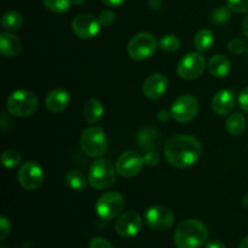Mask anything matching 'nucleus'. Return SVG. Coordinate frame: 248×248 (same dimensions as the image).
<instances>
[{
  "label": "nucleus",
  "mask_w": 248,
  "mask_h": 248,
  "mask_svg": "<svg viewBox=\"0 0 248 248\" xmlns=\"http://www.w3.org/2000/svg\"><path fill=\"white\" fill-rule=\"evenodd\" d=\"M164 152L171 166L186 169L199 161L202 154V145L193 136L174 135L166 140Z\"/></svg>",
  "instance_id": "1"
},
{
  "label": "nucleus",
  "mask_w": 248,
  "mask_h": 248,
  "mask_svg": "<svg viewBox=\"0 0 248 248\" xmlns=\"http://www.w3.org/2000/svg\"><path fill=\"white\" fill-rule=\"evenodd\" d=\"M208 237V230L198 219H186L174 230L173 242L177 248H200Z\"/></svg>",
  "instance_id": "2"
},
{
  "label": "nucleus",
  "mask_w": 248,
  "mask_h": 248,
  "mask_svg": "<svg viewBox=\"0 0 248 248\" xmlns=\"http://www.w3.org/2000/svg\"><path fill=\"white\" fill-rule=\"evenodd\" d=\"M6 109L12 116H29L38 109V98L28 90H17L7 97Z\"/></svg>",
  "instance_id": "3"
},
{
  "label": "nucleus",
  "mask_w": 248,
  "mask_h": 248,
  "mask_svg": "<svg viewBox=\"0 0 248 248\" xmlns=\"http://www.w3.org/2000/svg\"><path fill=\"white\" fill-rule=\"evenodd\" d=\"M115 182V167L109 159H99L89 170V183L98 190H107Z\"/></svg>",
  "instance_id": "4"
},
{
  "label": "nucleus",
  "mask_w": 248,
  "mask_h": 248,
  "mask_svg": "<svg viewBox=\"0 0 248 248\" xmlns=\"http://www.w3.org/2000/svg\"><path fill=\"white\" fill-rule=\"evenodd\" d=\"M80 145L87 156L101 157L108 148V138L102 128L89 127L82 132Z\"/></svg>",
  "instance_id": "5"
},
{
  "label": "nucleus",
  "mask_w": 248,
  "mask_h": 248,
  "mask_svg": "<svg viewBox=\"0 0 248 248\" xmlns=\"http://www.w3.org/2000/svg\"><path fill=\"white\" fill-rule=\"evenodd\" d=\"M125 206V199L116 191H108L99 196L94 205L97 216L103 220H111L119 216Z\"/></svg>",
  "instance_id": "6"
},
{
  "label": "nucleus",
  "mask_w": 248,
  "mask_h": 248,
  "mask_svg": "<svg viewBox=\"0 0 248 248\" xmlns=\"http://www.w3.org/2000/svg\"><path fill=\"white\" fill-rule=\"evenodd\" d=\"M157 47L156 39L149 33H138L130 40L127 52L135 61H144L152 57Z\"/></svg>",
  "instance_id": "7"
},
{
  "label": "nucleus",
  "mask_w": 248,
  "mask_h": 248,
  "mask_svg": "<svg viewBox=\"0 0 248 248\" xmlns=\"http://www.w3.org/2000/svg\"><path fill=\"white\" fill-rule=\"evenodd\" d=\"M206 68V61L201 53L189 52L179 61L177 73L184 80H195L202 75Z\"/></svg>",
  "instance_id": "8"
},
{
  "label": "nucleus",
  "mask_w": 248,
  "mask_h": 248,
  "mask_svg": "<svg viewBox=\"0 0 248 248\" xmlns=\"http://www.w3.org/2000/svg\"><path fill=\"white\" fill-rule=\"evenodd\" d=\"M199 113V101L191 94L179 96L172 103L171 115L178 123H189Z\"/></svg>",
  "instance_id": "9"
},
{
  "label": "nucleus",
  "mask_w": 248,
  "mask_h": 248,
  "mask_svg": "<svg viewBox=\"0 0 248 248\" xmlns=\"http://www.w3.org/2000/svg\"><path fill=\"white\" fill-rule=\"evenodd\" d=\"M144 217L148 227L157 232L170 229L174 224L173 212L164 206H152L145 211Z\"/></svg>",
  "instance_id": "10"
},
{
  "label": "nucleus",
  "mask_w": 248,
  "mask_h": 248,
  "mask_svg": "<svg viewBox=\"0 0 248 248\" xmlns=\"http://www.w3.org/2000/svg\"><path fill=\"white\" fill-rule=\"evenodd\" d=\"M19 186L26 190H35L43 184L44 172L43 169L36 162H24L17 173Z\"/></svg>",
  "instance_id": "11"
},
{
  "label": "nucleus",
  "mask_w": 248,
  "mask_h": 248,
  "mask_svg": "<svg viewBox=\"0 0 248 248\" xmlns=\"http://www.w3.org/2000/svg\"><path fill=\"white\" fill-rule=\"evenodd\" d=\"M144 160L135 150L123 153L116 161V172L124 178H132L142 171Z\"/></svg>",
  "instance_id": "12"
},
{
  "label": "nucleus",
  "mask_w": 248,
  "mask_h": 248,
  "mask_svg": "<svg viewBox=\"0 0 248 248\" xmlns=\"http://www.w3.org/2000/svg\"><path fill=\"white\" fill-rule=\"evenodd\" d=\"M101 22L91 14H79L73 19L72 28L77 36L81 39H92L101 31Z\"/></svg>",
  "instance_id": "13"
},
{
  "label": "nucleus",
  "mask_w": 248,
  "mask_h": 248,
  "mask_svg": "<svg viewBox=\"0 0 248 248\" xmlns=\"http://www.w3.org/2000/svg\"><path fill=\"white\" fill-rule=\"evenodd\" d=\"M142 217L137 212L130 211L119 217L116 220L115 230L121 237H133L142 230Z\"/></svg>",
  "instance_id": "14"
},
{
  "label": "nucleus",
  "mask_w": 248,
  "mask_h": 248,
  "mask_svg": "<svg viewBox=\"0 0 248 248\" xmlns=\"http://www.w3.org/2000/svg\"><path fill=\"white\" fill-rule=\"evenodd\" d=\"M169 86V80L164 74L155 73L150 75L143 84V94L149 99H157L165 94Z\"/></svg>",
  "instance_id": "15"
},
{
  "label": "nucleus",
  "mask_w": 248,
  "mask_h": 248,
  "mask_svg": "<svg viewBox=\"0 0 248 248\" xmlns=\"http://www.w3.org/2000/svg\"><path fill=\"white\" fill-rule=\"evenodd\" d=\"M235 107L234 92L230 90H220L212 99V108L218 115H227L232 111Z\"/></svg>",
  "instance_id": "16"
},
{
  "label": "nucleus",
  "mask_w": 248,
  "mask_h": 248,
  "mask_svg": "<svg viewBox=\"0 0 248 248\" xmlns=\"http://www.w3.org/2000/svg\"><path fill=\"white\" fill-rule=\"evenodd\" d=\"M70 102L69 92L63 89L52 90L45 98V106L52 113H61Z\"/></svg>",
  "instance_id": "17"
},
{
  "label": "nucleus",
  "mask_w": 248,
  "mask_h": 248,
  "mask_svg": "<svg viewBox=\"0 0 248 248\" xmlns=\"http://www.w3.org/2000/svg\"><path fill=\"white\" fill-rule=\"evenodd\" d=\"M22 43L18 36L11 31H2L0 34V52L4 57H15L19 53Z\"/></svg>",
  "instance_id": "18"
},
{
  "label": "nucleus",
  "mask_w": 248,
  "mask_h": 248,
  "mask_svg": "<svg viewBox=\"0 0 248 248\" xmlns=\"http://www.w3.org/2000/svg\"><path fill=\"white\" fill-rule=\"evenodd\" d=\"M208 70L216 78H225L232 70L230 61L223 55H216L208 61Z\"/></svg>",
  "instance_id": "19"
},
{
  "label": "nucleus",
  "mask_w": 248,
  "mask_h": 248,
  "mask_svg": "<svg viewBox=\"0 0 248 248\" xmlns=\"http://www.w3.org/2000/svg\"><path fill=\"white\" fill-rule=\"evenodd\" d=\"M104 113V107L101 101L98 99H90L84 108L85 120L89 124H96L97 121L101 120Z\"/></svg>",
  "instance_id": "20"
},
{
  "label": "nucleus",
  "mask_w": 248,
  "mask_h": 248,
  "mask_svg": "<svg viewBox=\"0 0 248 248\" xmlns=\"http://www.w3.org/2000/svg\"><path fill=\"white\" fill-rule=\"evenodd\" d=\"M159 142V135H157L156 130L154 128L147 127L144 130H142L138 136V145L142 150H153V148H155Z\"/></svg>",
  "instance_id": "21"
},
{
  "label": "nucleus",
  "mask_w": 248,
  "mask_h": 248,
  "mask_svg": "<svg viewBox=\"0 0 248 248\" xmlns=\"http://www.w3.org/2000/svg\"><path fill=\"white\" fill-rule=\"evenodd\" d=\"M245 128H246V119H245L244 114L236 111V113H232V115L228 118L227 130L232 136L242 135Z\"/></svg>",
  "instance_id": "22"
},
{
  "label": "nucleus",
  "mask_w": 248,
  "mask_h": 248,
  "mask_svg": "<svg viewBox=\"0 0 248 248\" xmlns=\"http://www.w3.org/2000/svg\"><path fill=\"white\" fill-rule=\"evenodd\" d=\"M194 44H195V48L199 52L208 51L215 44V34L210 29H202L196 34Z\"/></svg>",
  "instance_id": "23"
},
{
  "label": "nucleus",
  "mask_w": 248,
  "mask_h": 248,
  "mask_svg": "<svg viewBox=\"0 0 248 248\" xmlns=\"http://www.w3.org/2000/svg\"><path fill=\"white\" fill-rule=\"evenodd\" d=\"M87 181L89 178L84 176L78 170H70L67 174H65V183L70 189L75 191H82L87 186Z\"/></svg>",
  "instance_id": "24"
},
{
  "label": "nucleus",
  "mask_w": 248,
  "mask_h": 248,
  "mask_svg": "<svg viewBox=\"0 0 248 248\" xmlns=\"http://www.w3.org/2000/svg\"><path fill=\"white\" fill-rule=\"evenodd\" d=\"M23 23V18L19 12L14 11H6L1 17V26L2 28L6 29L7 31H18Z\"/></svg>",
  "instance_id": "25"
},
{
  "label": "nucleus",
  "mask_w": 248,
  "mask_h": 248,
  "mask_svg": "<svg viewBox=\"0 0 248 248\" xmlns=\"http://www.w3.org/2000/svg\"><path fill=\"white\" fill-rule=\"evenodd\" d=\"M179 46H181V40L178 39V36L172 35V34L162 36L160 40V48L166 53L174 52L178 50Z\"/></svg>",
  "instance_id": "26"
},
{
  "label": "nucleus",
  "mask_w": 248,
  "mask_h": 248,
  "mask_svg": "<svg viewBox=\"0 0 248 248\" xmlns=\"http://www.w3.org/2000/svg\"><path fill=\"white\" fill-rule=\"evenodd\" d=\"M44 5L47 10L55 14H63L68 11L72 4V0H43Z\"/></svg>",
  "instance_id": "27"
},
{
  "label": "nucleus",
  "mask_w": 248,
  "mask_h": 248,
  "mask_svg": "<svg viewBox=\"0 0 248 248\" xmlns=\"http://www.w3.org/2000/svg\"><path fill=\"white\" fill-rule=\"evenodd\" d=\"M22 156L16 150H5L1 154V162L7 169H12L21 164Z\"/></svg>",
  "instance_id": "28"
},
{
  "label": "nucleus",
  "mask_w": 248,
  "mask_h": 248,
  "mask_svg": "<svg viewBox=\"0 0 248 248\" xmlns=\"http://www.w3.org/2000/svg\"><path fill=\"white\" fill-rule=\"evenodd\" d=\"M230 18V9L227 7H218L213 11L212 21L217 24H223Z\"/></svg>",
  "instance_id": "29"
},
{
  "label": "nucleus",
  "mask_w": 248,
  "mask_h": 248,
  "mask_svg": "<svg viewBox=\"0 0 248 248\" xmlns=\"http://www.w3.org/2000/svg\"><path fill=\"white\" fill-rule=\"evenodd\" d=\"M228 48L234 55H241V53H244L247 50V45L241 39H232L228 44Z\"/></svg>",
  "instance_id": "30"
},
{
  "label": "nucleus",
  "mask_w": 248,
  "mask_h": 248,
  "mask_svg": "<svg viewBox=\"0 0 248 248\" xmlns=\"http://www.w3.org/2000/svg\"><path fill=\"white\" fill-rule=\"evenodd\" d=\"M228 7L235 12H248V0H227Z\"/></svg>",
  "instance_id": "31"
},
{
  "label": "nucleus",
  "mask_w": 248,
  "mask_h": 248,
  "mask_svg": "<svg viewBox=\"0 0 248 248\" xmlns=\"http://www.w3.org/2000/svg\"><path fill=\"white\" fill-rule=\"evenodd\" d=\"M98 19L99 22H101L102 26L109 27L114 23V21H115V15H114V12L110 11V10H103V11L99 14Z\"/></svg>",
  "instance_id": "32"
},
{
  "label": "nucleus",
  "mask_w": 248,
  "mask_h": 248,
  "mask_svg": "<svg viewBox=\"0 0 248 248\" xmlns=\"http://www.w3.org/2000/svg\"><path fill=\"white\" fill-rule=\"evenodd\" d=\"M10 230H11V224H10L9 219L2 216V217L0 218V241L6 240V237L9 236L10 234Z\"/></svg>",
  "instance_id": "33"
},
{
  "label": "nucleus",
  "mask_w": 248,
  "mask_h": 248,
  "mask_svg": "<svg viewBox=\"0 0 248 248\" xmlns=\"http://www.w3.org/2000/svg\"><path fill=\"white\" fill-rule=\"evenodd\" d=\"M89 248H114L110 241H108L104 237H93L90 241Z\"/></svg>",
  "instance_id": "34"
},
{
  "label": "nucleus",
  "mask_w": 248,
  "mask_h": 248,
  "mask_svg": "<svg viewBox=\"0 0 248 248\" xmlns=\"http://www.w3.org/2000/svg\"><path fill=\"white\" fill-rule=\"evenodd\" d=\"M145 165H149V166H155L160 162V156L154 150H150V152L145 153V155L143 156Z\"/></svg>",
  "instance_id": "35"
},
{
  "label": "nucleus",
  "mask_w": 248,
  "mask_h": 248,
  "mask_svg": "<svg viewBox=\"0 0 248 248\" xmlns=\"http://www.w3.org/2000/svg\"><path fill=\"white\" fill-rule=\"evenodd\" d=\"M239 106L244 111L248 113V87L242 90L239 96Z\"/></svg>",
  "instance_id": "36"
},
{
  "label": "nucleus",
  "mask_w": 248,
  "mask_h": 248,
  "mask_svg": "<svg viewBox=\"0 0 248 248\" xmlns=\"http://www.w3.org/2000/svg\"><path fill=\"white\" fill-rule=\"evenodd\" d=\"M125 1L126 0H102V2L109 7H118L123 5Z\"/></svg>",
  "instance_id": "37"
},
{
  "label": "nucleus",
  "mask_w": 248,
  "mask_h": 248,
  "mask_svg": "<svg viewBox=\"0 0 248 248\" xmlns=\"http://www.w3.org/2000/svg\"><path fill=\"white\" fill-rule=\"evenodd\" d=\"M205 248H225V245L218 240H212V241H208L206 244Z\"/></svg>",
  "instance_id": "38"
},
{
  "label": "nucleus",
  "mask_w": 248,
  "mask_h": 248,
  "mask_svg": "<svg viewBox=\"0 0 248 248\" xmlns=\"http://www.w3.org/2000/svg\"><path fill=\"white\" fill-rule=\"evenodd\" d=\"M149 6L152 7L153 10H157L161 7V0H150Z\"/></svg>",
  "instance_id": "39"
},
{
  "label": "nucleus",
  "mask_w": 248,
  "mask_h": 248,
  "mask_svg": "<svg viewBox=\"0 0 248 248\" xmlns=\"http://www.w3.org/2000/svg\"><path fill=\"white\" fill-rule=\"evenodd\" d=\"M242 31H244L245 36L248 38V16L245 17L244 22H242Z\"/></svg>",
  "instance_id": "40"
},
{
  "label": "nucleus",
  "mask_w": 248,
  "mask_h": 248,
  "mask_svg": "<svg viewBox=\"0 0 248 248\" xmlns=\"http://www.w3.org/2000/svg\"><path fill=\"white\" fill-rule=\"evenodd\" d=\"M239 248H248V235L246 237H245L244 240L241 241V244H240V247Z\"/></svg>",
  "instance_id": "41"
},
{
  "label": "nucleus",
  "mask_w": 248,
  "mask_h": 248,
  "mask_svg": "<svg viewBox=\"0 0 248 248\" xmlns=\"http://www.w3.org/2000/svg\"><path fill=\"white\" fill-rule=\"evenodd\" d=\"M73 2H74V4H82V2H84V0H72Z\"/></svg>",
  "instance_id": "42"
},
{
  "label": "nucleus",
  "mask_w": 248,
  "mask_h": 248,
  "mask_svg": "<svg viewBox=\"0 0 248 248\" xmlns=\"http://www.w3.org/2000/svg\"><path fill=\"white\" fill-rule=\"evenodd\" d=\"M1 248H7V247H1Z\"/></svg>",
  "instance_id": "43"
}]
</instances>
